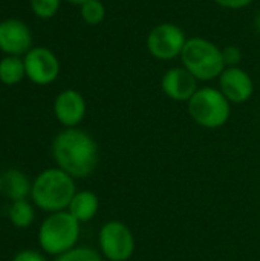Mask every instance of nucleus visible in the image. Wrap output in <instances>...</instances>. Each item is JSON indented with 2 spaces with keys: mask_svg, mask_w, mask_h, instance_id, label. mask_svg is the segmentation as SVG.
Instances as JSON below:
<instances>
[{
  "mask_svg": "<svg viewBox=\"0 0 260 261\" xmlns=\"http://www.w3.org/2000/svg\"><path fill=\"white\" fill-rule=\"evenodd\" d=\"M32 31L18 18L0 21V50L5 55L25 57L32 49Z\"/></svg>",
  "mask_w": 260,
  "mask_h": 261,
  "instance_id": "9",
  "label": "nucleus"
},
{
  "mask_svg": "<svg viewBox=\"0 0 260 261\" xmlns=\"http://www.w3.org/2000/svg\"><path fill=\"white\" fill-rule=\"evenodd\" d=\"M222 57H224V63L227 67L238 66L242 60V50H241V47L230 44L222 49Z\"/></svg>",
  "mask_w": 260,
  "mask_h": 261,
  "instance_id": "20",
  "label": "nucleus"
},
{
  "mask_svg": "<svg viewBox=\"0 0 260 261\" xmlns=\"http://www.w3.org/2000/svg\"><path fill=\"white\" fill-rule=\"evenodd\" d=\"M35 206L29 199L11 202L8 210V219L17 229H28L35 222Z\"/></svg>",
  "mask_w": 260,
  "mask_h": 261,
  "instance_id": "15",
  "label": "nucleus"
},
{
  "mask_svg": "<svg viewBox=\"0 0 260 261\" xmlns=\"http://www.w3.org/2000/svg\"><path fill=\"white\" fill-rule=\"evenodd\" d=\"M55 261H103L98 251L89 246H75L74 249L57 257Z\"/></svg>",
  "mask_w": 260,
  "mask_h": 261,
  "instance_id": "18",
  "label": "nucleus"
},
{
  "mask_svg": "<svg viewBox=\"0 0 260 261\" xmlns=\"http://www.w3.org/2000/svg\"><path fill=\"white\" fill-rule=\"evenodd\" d=\"M80 234L81 223L67 210L51 213L37 229V243L44 255L57 258L77 246Z\"/></svg>",
  "mask_w": 260,
  "mask_h": 261,
  "instance_id": "3",
  "label": "nucleus"
},
{
  "mask_svg": "<svg viewBox=\"0 0 260 261\" xmlns=\"http://www.w3.org/2000/svg\"><path fill=\"white\" fill-rule=\"evenodd\" d=\"M77 193L75 179L58 167L44 168L32 179L29 200L46 214L66 211Z\"/></svg>",
  "mask_w": 260,
  "mask_h": 261,
  "instance_id": "2",
  "label": "nucleus"
},
{
  "mask_svg": "<svg viewBox=\"0 0 260 261\" xmlns=\"http://www.w3.org/2000/svg\"><path fill=\"white\" fill-rule=\"evenodd\" d=\"M0 194H3V173H0Z\"/></svg>",
  "mask_w": 260,
  "mask_h": 261,
  "instance_id": "25",
  "label": "nucleus"
},
{
  "mask_svg": "<svg viewBox=\"0 0 260 261\" xmlns=\"http://www.w3.org/2000/svg\"><path fill=\"white\" fill-rule=\"evenodd\" d=\"M11 261H48L46 255L37 249H21L18 251Z\"/></svg>",
  "mask_w": 260,
  "mask_h": 261,
  "instance_id": "21",
  "label": "nucleus"
},
{
  "mask_svg": "<svg viewBox=\"0 0 260 261\" xmlns=\"http://www.w3.org/2000/svg\"><path fill=\"white\" fill-rule=\"evenodd\" d=\"M161 89L170 99L188 102L190 98L198 92V80L185 67H172L164 73L161 80Z\"/></svg>",
  "mask_w": 260,
  "mask_h": 261,
  "instance_id": "12",
  "label": "nucleus"
},
{
  "mask_svg": "<svg viewBox=\"0 0 260 261\" xmlns=\"http://www.w3.org/2000/svg\"><path fill=\"white\" fill-rule=\"evenodd\" d=\"M80 15L89 26H97L106 18V6L101 0H89L80 6Z\"/></svg>",
  "mask_w": 260,
  "mask_h": 261,
  "instance_id": "17",
  "label": "nucleus"
},
{
  "mask_svg": "<svg viewBox=\"0 0 260 261\" xmlns=\"http://www.w3.org/2000/svg\"><path fill=\"white\" fill-rule=\"evenodd\" d=\"M101 255L109 261H127L135 252V237L127 225L120 220L106 222L98 234Z\"/></svg>",
  "mask_w": 260,
  "mask_h": 261,
  "instance_id": "6",
  "label": "nucleus"
},
{
  "mask_svg": "<svg viewBox=\"0 0 260 261\" xmlns=\"http://www.w3.org/2000/svg\"><path fill=\"white\" fill-rule=\"evenodd\" d=\"M67 211L80 223L90 222L92 219H95V216L100 211V199L93 191H87V190L77 191L69 203Z\"/></svg>",
  "mask_w": 260,
  "mask_h": 261,
  "instance_id": "14",
  "label": "nucleus"
},
{
  "mask_svg": "<svg viewBox=\"0 0 260 261\" xmlns=\"http://www.w3.org/2000/svg\"><path fill=\"white\" fill-rule=\"evenodd\" d=\"M215 2L227 9H242L253 3V0H215Z\"/></svg>",
  "mask_w": 260,
  "mask_h": 261,
  "instance_id": "22",
  "label": "nucleus"
},
{
  "mask_svg": "<svg viewBox=\"0 0 260 261\" xmlns=\"http://www.w3.org/2000/svg\"><path fill=\"white\" fill-rule=\"evenodd\" d=\"M31 188H32V180L21 170L9 168L3 171V196L9 202L29 199Z\"/></svg>",
  "mask_w": 260,
  "mask_h": 261,
  "instance_id": "13",
  "label": "nucleus"
},
{
  "mask_svg": "<svg viewBox=\"0 0 260 261\" xmlns=\"http://www.w3.org/2000/svg\"><path fill=\"white\" fill-rule=\"evenodd\" d=\"M219 90L234 104L247 102L254 92V83L247 70L239 66L225 67L219 76Z\"/></svg>",
  "mask_w": 260,
  "mask_h": 261,
  "instance_id": "10",
  "label": "nucleus"
},
{
  "mask_svg": "<svg viewBox=\"0 0 260 261\" xmlns=\"http://www.w3.org/2000/svg\"><path fill=\"white\" fill-rule=\"evenodd\" d=\"M182 67H185L198 81H210L219 78L227 67L222 49L213 41L202 37L187 38L181 54Z\"/></svg>",
  "mask_w": 260,
  "mask_h": 261,
  "instance_id": "4",
  "label": "nucleus"
},
{
  "mask_svg": "<svg viewBox=\"0 0 260 261\" xmlns=\"http://www.w3.org/2000/svg\"><path fill=\"white\" fill-rule=\"evenodd\" d=\"M256 31L260 34V12L257 14V17H256Z\"/></svg>",
  "mask_w": 260,
  "mask_h": 261,
  "instance_id": "24",
  "label": "nucleus"
},
{
  "mask_svg": "<svg viewBox=\"0 0 260 261\" xmlns=\"http://www.w3.org/2000/svg\"><path fill=\"white\" fill-rule=\"evenodd\" d=\"M87 112L84 96L74 89L60 92L54 101V115L64 128H74L81 124Z\"/></svg>",
  "mask_w": 260,
  "mask_h": 261,
  "instance_id": "11",
  "label": "nucleus"
},
{
  "mask_svg": "<svg viewBox=\"0 0 260 261\" xmlns=\"http://www.w3.org/2000/svg\"><path fill=\"white\" fill-rule=\"evenodd\" d=\"M26 78L37 86H49L60 75V61L57 55L43 46L32 47L25 57Z\"/></svg>",
  "mask_w": 260,
  "mask_h": 261,
  "instance_id": "8",
  "label": "nucleus"
},
{
  "mask_svg": "<svg viewBox=\"0 0 260 261\" xmlns=\"http://www.w3.org/2000/svg\"><path fill=\"white\" fill-rule=\"evenodd\" d=\"M51 154L55 167L77 179H86L95 173L100 164L97 141L84 130L74 127L55 135L51 144Z\"/></svg>",
  "mask_w": 260,
  "mask_h": 261,
  "instance_id": "1",
  "label": "nucleus"
},
{
  "mask_svg": "<svg viewBox=\"0 0 260 261\" xmlns=\"http://www.w3.org/2000/svg\"><path fill=\"white\" fill-rule=\"evenodd\" d=\"M66 2H69V3H72V5H78V6H81L83 3H86V2H89V0H66Z\"/></svg>",
  "mask_w": 260,
  "mask_h": 261,
  "instance_id": "23",
  "label": "nucleus"
},
{
  "mask_svg": "<svg viewBox=\"0 0 260 261\" xmlns=\"http://www.w3.org/2000/svg\"><path fill=\"white\" fill-rule=\"evenodd\" d=\"M26 78L25 61L21 57L5 55L0 60V83L5 86H15Z\"/></svg>",
  "mask_w": 260,
  "mask_h": 261,
  "instance_id": "16",
  "label": "nucleus"
},
{
  "mask_svg": "<svg viewBox=\"0 0 260 261\" xmlns=\"http://www.w3.org/2000/svg\"><path fill=\"white\" fill-rule=\"evenodd\" d=\"M185 43L187 37L184 31L173 23H161L147 35V49L150 55L164 61L181 57Z\"/></svg>",
  "mask_w": 260,
  "mask_h": 261,
  "instance_id": "7",
  "label": "nucleus"
},
{
  "mask_svg": "<svg viewBox=\"0 0 260 261\" xmlns=\"http://www.w3.org/2000/svg\"><path fill=\"white\" fill-rule=\"evenodd\" d=\"M187 104L192 119L204 128H219L227 124L231 115V102L215 87L198 89Z\"/></svg>",
  "mask_w": 260,
  "mask_h": 261,
  "instance_id": "5",
  "label": "nucleus"
},
{
  "mask_svg": "<svg viewBox=\"0 0 260 261\" xmlns=\"http://www.w3.org/2000/svg\"><path fill=\"white\" fill-rule=\"evenodd\" d=\"M29 3L35 17L48 20L58 12L61 0H29Z\"/></svg>",
  "mask_w": 260,
  "mask_h": 261,
  "instance_id": "19",
  "label": "nucleus"
}]
</instances>
